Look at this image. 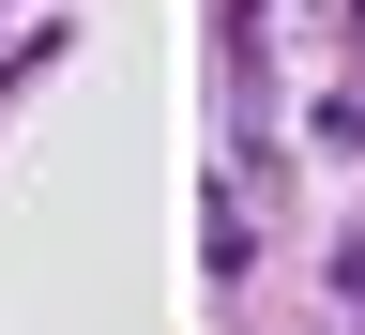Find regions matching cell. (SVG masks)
Here are the masks:
<instances>
[{"instance_id":"1","label":"cell","mask_w":365,"mask_h":335,"mask_svg":"<svg viewBox=\"0 0 365 335\" xmlns=\"http://www.w3.org/2000/svg\"><path fill=\"white\" fill-rule=\"evenodd\" d=\"M350 290H365V244H350Z\"/></svg>"}]
</instances>
